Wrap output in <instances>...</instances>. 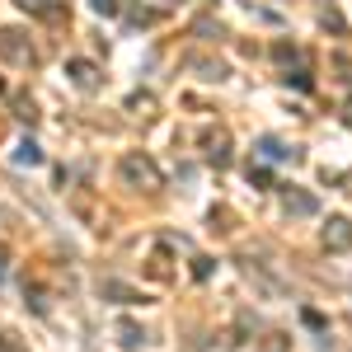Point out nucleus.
I'll return each mask as SVG.
<instances>
[{
    "mask_svg": "<svg viewBox=\"0 0 352 352\" xmlns=\"http://www.w3.org/2000/svg\"><path fill=\"white\" fill-rule=\"evenodd\" d=\"M113 333H118V343H122L127 352H136L141 343H146V329L132 324V320H118V324H113Z\"/></svg>",
    "mask_w": 352,
    "mask_h": 352,
    "instance_id": "nucleus-8",
    "label": "nucleus"
},
{
    "mask_svg": "<svg viewBox=\"0 0 352 352\" xmlns=\"http://www.w3.org/2000/svg\"><path fill=\"white\" fill-rule=\"evenodd\" d=\"M118 174L127 179V188H146V192H155L164 184V174L155 169V160H151V155H136V151H127V155L118 160Z\"/></svg>",
    "mask_w": 352,
    "mask_h": 352,
    "instance_id": "nucleus-1",
    "label": "nucleus"
},
{
    "mask_svg": "<svg viewBox=\"0 0 352 352\" xmlns=\"http://www.w3.org/2000/svg\"><path fill=\"white\" fill-rule=\"evenodd\" d=\"M282 202H287V217H315V212H320V202H315L305 188H287Z\"/></svg>",
    "mask_w": 352,
    "mask_h": 352,
    "instance_id": "nucleus-5",
    "label": "nucleus"
},
{
    "mask_svg": "<svg viewBox=\"0 0 352 352\" xmlns=\"http://www.w3.org/2000/svg\"><path fill=\"white\" fill-rule=\"evenodd\" d=\"M192 33H197V38H226V28H221L217 19H197V24H192Z\"/></svg>",
    "mask_w": 352,
    "mask_h": 352,
    "instance_id": "nucleus-14",
    "label": "nucleus"
},
{
    "mask_svg": "<svg viewBox=\"0 0 352 352\" xmlns=\"http://www.w3.org/2000/svg\"><path fill=\"white\" fill-rule=\"evenodd\" d=\"M272 56H277V61H300V52L292 47V43H277V47H272Z\"/></svg>",
    "mask_w": 352,
    "mask_h": 352,
    "instance_id": "nucleus-18",
    "label": "nucleus"
},
{
    "mask_svg": "<svg viewBox=\"0 0 352 352\" xmlns=\"http://www.w3.org/2000/svg\"><path fill=\"white\" fill-rule=\"evenodd\" d=\"M249 184H254V188H272V174L263 164H249Z\"/></svg>",
    "mask_w": 352,
    "mask_h": 352,
    "instance_id": "nucleus-16",
    "label": "nucleus"
},
{
    "mask_svg": "<svg viewBox=\"0 0 352 352\" xmlns=\"http://www.w3.org/2000/svg\"><path fill=\"white\" fill-rule=\"evenodd\" d=\"M66 76L80 85V89H94V85H99V71H94V61H80V56H76V61H66Z\"/></svg>",
    "mask_w": 352,
    "mask_h": 352,
    "instance_id": "nucleus-7",
    "label": "nucleus"
},
{
    "mask_svg": "<svg viewBox=\"0 0 352 352\" xmlns=\"http://www.w3.org/2000/svg\"><path fill=\"white\" fill-rule=\"evenodd\" d=\"M207 160H212V164H226V160H230V141H226V132L207 136Z\"/></svg>",
    "mask_w": 352,
    "mask_h": 352,
    "instance_id": "nucleus-9",
    "label": "nucleus"
},
{
    "mask_svg": "<svg viewBox=\"0 0 352 352\" xmlns=\"http://www.w3.org/2000/svg\"><path fill=\"white\" fill-rule=\"evenodd\" d=\"M19 10L38 14V19H61V5H52V0H19Z\"/></svg>",
    "mask_w": 352,
    "mask_h": 352,
    "instance_id": "nucleus-10",
    "label": "nucleus"
},
{
    "mask_svg": "<svg viewBox=\"0 0 352 352\" xmlns=\"http://www.w3.org/2000/svg\"><path fill=\"white\" fill-rule=\"evenodd\" d=\"M258 155H263V160H292V164H300V151H296V146H282L277 136H263V141H258Z\"/></svg>",
    "mask_w": 352,
    "mask_h": 352,
    "instance_id": "nucleus-6",
    "label": "nucleus"
},
{
    "mask_svg": "<svg viewBox=\"0 0 352 352\" xmlns=\"http://www.w3.org/2000/svg\"><path fill=\"white\" fill-rule=\"evenodd\" d=\"M348 122H352V109H348Z\"/></svg>",
    "mask_w": 352,
    "mask_h": 352,
    "instance_id": "nucleus-23",
    "label": "nucleus"
},
{
    "mask_svg": "<svg viewBox=\"0 0 352 352\" xmlns=\"http://www.w3.org/2000/svg\"><path fill=\"white\" fill-rule=\"evenodd\" d=\"M192 277L207 282V277H212V258H192Z\"/></svg>",
    "mask_w": 352,
    "mask_h": 352,
    "instance_id": "nucleus-19",
    "label": "nucleus"
},
{
    "mask_svg": "<svg viewBox=\"0 0 352 352\" xmlns=\"http://www.w3.org/2000/svg\"><path fill=\"white\" fill-rule=\"evenodd\" d=\"M287 80L296 85V89H310V76H305V71H287Z\"/></svg>",
    "mask_w": 352,
    "mask_h": 352,
    "instance_id": "nucleus-20",
    "label": "nucleus"
},
{
    "mask_svg": "<svg viewBox=\"0 0 352 352\" xmlns=\"http://www.w3.org/2000/svg\"><path fill=\"white\" fill-rule=\"evenodd\" d=\"M0 61H10V66H33L38 52H33V43H28L19 28H0Z\"/></svg>",
    "mask_w": 352,
    "mask_h": 352,
    "instance_id": "nucleus-2",
    "label": "nucleus"
},
{
    "mask_svg": "<svg viewBox=\"0 0 352 352\" xmlns=\"http://www.w3.org/2000/svg\"><path fill=\"white\" fill-rule=\"evenodd\" d=\"M320 24L333 28V33H343V28H348V19H343V14H338L333 5H320Z\"/></svg>",
    "mask_w": 352,
    "mask_h": 352,
    "instance_id": "nucleus-12",
    "label": "nucleus"
},
{
    "mask_svg": "<svg viewBox=\"0 0 352 352\" xmlns=\"http://www.w3.org/2000/svg\"><path fill=\"white\" fill-rule=\"evenodd\" d=\"M151 19H155V14H151L146 5H132V10H127V24H132V28H146Z\"/></svg>",
    "mask_w": 352,
    "mask_h": 352,
    "instance_id": "nucleus-15",
    "label": "nucleus"
},
{
    "mask_svg": "<svg viewBox=\"0 0 352 352\" xmlns=\"http://www.w3.org/2000/svg\"><path fill=\"white\" fill-rule=\"evenodd\" d=\"M14 164H28V169H33V164H43V151H38L33 141H19V151H14Z\"/></svg>",
    "mask_w": 352,
    "mask_h": 352,
    "instance_id": "nucleus-11",
    "label": "nucleus"
},
{
    "mask_svg": "<svg viewBox=\"0 0 352 352\" xmlns=\"http://www.w3.org/2000/svg\"><path fill=\"white\" fill-rule=\"evenodd\" d=\"M104 296H118L122 305H132V300H141V296L132 292V287H122V282H104Z\"/></svg>",
    "mask_w": 352,
    "mask_h": 352,
    "instance_id": "nucleus-13",
    "label": "nucleus"
},
{
    "mask_svg": "<svg viewBox=\"0 0 352 352\" xmlns=\"http://www.w3.org/2000/svg\"><path fill=\"white\" fill-rule=\"evenodd\" d=\"M258 352H287V343H282V338H268V343H263Z\"/></svg>",
    "mask_w": 352,
    "mask_h": 352,
    "instance_id": "nucleus-21",
    "label": "nucleus"
},
{
    "mask_svg": "<svg viewBox=\"0 0 352 352\" xmlns=\"http://www.w3.org/2000/svg\"><path fill=\"white\" fill-rule=\"evenodd\" d=\"M0 277H5V249H0Z\"/></svg>",
    "mask_w": 352,
    "mask_h": 352,
    "instance_id": "nucleus-22",
    "label": "nucleus"
},
{
    "mask_svg": "<svg viewBox=\"0 0 352 352\" xmlns=\"http://www.w3.org/2000/svg\"><path fill=\"white\" fill-rule=\"evenodd\" d=\"M324 249L329 254H343V249H352V221L348 217H329V226H324Z\"/></svg>",
    "mask_w": 352,
    "mask_h": 352,
    "instance_id": "nucleus-3",
    "label": "nucleus"
},
{
    "mask_svg": "<svg viewBox=\"0 0 352 352\" xmlns=\"http://www.w3.org/2000/svg\"><path fill=\"white\" fill-rule=\"evenodd\" d=\"M89 5H94V14H104V19H113V14H118V10H122V5H118V0H89Z\"/></svg>",
    "mask_w": 352,
    "mask_h": 352,
    "instance_id": "nucleus-17",
    "label": "nucleus"
},
{
    "mask_svg": "<svg viewBox=\"0 0 352 352\" xmlns=\"http://www.w3.org/2000/svg\"><path fill=\"white\" fill-rule=\"evenodd\" d=\"M188 71L197 76V80H207V85H221L230 71H226V61H217V56H188Z\"/></svg>",
    "mask_w": 352,
    "mask_h": 352,
    "instance_id": "nucleus-4",
    "label": "nucleus"
}]
</instances>
